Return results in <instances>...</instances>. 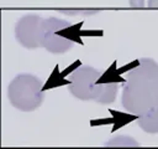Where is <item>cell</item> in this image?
I'll list each match as a JSON object with an SVG mask.
<instances>
[{
    "mask_svg": "<svg viewBox=\"0 0 158 149\" xmlns=\"http://www.w3.org/2000/svg\"><path fill=\"white\" fill-rule=\"evenodd\" d=\"M42 88L43 86L40 78L30 73H20L10 82L7 97L16 109L32 112L43 102L44 94Z\"/></svg>",
    "mask_w": 158,
    "mask_h": 149,
    "instance_id": "3",
    "label": "cell"
},
{
    "mask_svg": "<svg viewBox=\"0 0 158 149\" xmlns=\"http://www.w3.org/2000/svg\"><path fill=\"white\" fill-rule=\"evenodd\" d=\"M41 47L51 53H65L74 46V36L72 35V25L62 19H43L40 29Z\"/></svg>",
    "mask_w": 158,
    "mask_h": 149,
    "instance_id": "4",
    "label": "cell"
},
{
    "mask_svg": "<svg viewBox=\"0 0 158 149\" xmlns=\"http://www.w3.org/2000/svg\"><path fill=\"white\" fill-rule=\"evenodd\" d=\"M154 107H158V77L156 78V87H154Z\"/></svg>",
    "mask_w": 158,
    "mask_h": 149,
    "instance_id": "9",
    "label": "cell"
},
{
    "mask_svg": "<svg viewBox=\"0 0 158 149\" xmlns=\"http://www.w3.org/2000/svg\"><path fill=\"white\" fill-rule=\"evenodd\" d=\"M100 73L91 66H79L69 76V92L80 101H95L100 104H110L117 93V82L96 83Z\"/></svg>",
    "mask_w": 158,
    "mask_h": 149,
    "instance_id": "2",
    "label": "cell"
},
{
    "mask_svg": "<svg viewBox=\"0 0 158 149\" xmlns=\"http://www.w3.org/2000/svg\"><path fill=\"white\" fill-rule=\"evenodd\" d=\"M42 17L36 14H30L22 16L15 26V37L20 45L26 48H38L40 42V29Z\"/></svg>",
    "mask_w": 158,
    "mask_h": 149,
    "instance_id": "5",
    "label": "cell"
},
{
    "mask_svg": "<svg viewBox=\"0 0 158 149\" xmlns=\"http://www.w3.org/2000/svg\"><path fill=\"white\" fill-rule=\"evenodd\" d=\"M138 127L149 134L158 133V107H152L139 115L137 120Z\"/></svg>",
    "mask_w": 158,
    "mask_h": 149,
    "instance_id": "6",
    "label": "cell"
},
{
    "mask_svg": "<svg viewBox=\"0 0 158 149\" xmlns=\"http://www.w3.org/2000/svg\"><path fill=\"white\" fill-rule=\"evenodd\" d=\"M158 77V63L149 58H139L138 65L126 74L122 91V107L126 112L141 115L154 107V87Z\"/></svg>",
    "mask_w": 158,
    "mask_h": 149,
    "instance_id": "1",
    "label": "cell"
},
{
    "mask_svg": "<svg viewBox=\"0 0 158 149\" xmlns=\"http://www.w3.org/2000/svg\"><path fill=\"white\" fill-rule=\"evenodd\" d=\"M105 145H110V147H138L139 143L136 142L130 135H117V137L110 139L109 142H106Z\"/></svg>",
    "mask_w": 158,
    "mask_h": 149,
    "instance_id": "7",
    "label": "cell"
},
{
    "mask_svg": "<svg viewBox=\"0 0 158 149\" xmlns=\"http://www.w3.org/2000/svg\"><path fill=\"white\" fill-rule=\"evenodd\" d=\"M146 0H130V5L132 7H143Z\"/></svg>",
    "mask_w": 158,
    "mask_h": 149,
    "instance_id": "8",
    "label": "cell"
},
{
    "mask_svg": "<svg viewBox=\"0 0 158 149\" xmlns=\"http://www.w3.org/2000/svg\"><path fill=\"white\" fill-rule=\"evenodd\" d=\"M149 7H158V0H148Z\"/></svg>",
    "mask_w": 158,
    "mask_h": 149,
    "instance_id": "10",
    "label": "cell"
}]
</instances>
